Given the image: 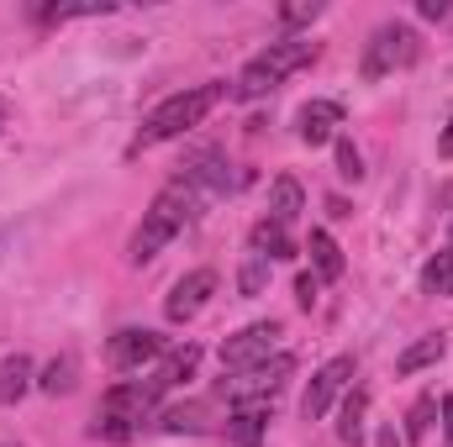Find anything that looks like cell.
<instances>
[{
  "mask_svg": "<svg viewBox=\"0 0 453 447\" xmlns=\"http://www.w3.org/2000/svg\"><path fill=\"white\" fill-rule=\"evenodd\" d=\"M196 363H201V347H196V342H185V347H169V352L158 358V368L148 374V390H153V395H169L174 384H185V379L196 374Z\"/></svg>",
  "mask_w": 453,
  "mask_h": 447,
  "instance_id": "7c38bea8",
  "label": "cell"
},
{
  "mask_svg": "<svg viewBox=\"0 0 453 447\" xmlns=\"http://www.w3.org/2000/svg\"><path fill=\"white\" fill-rule=\"evenodd\" d=\"M338 174L342 179H364V158H358V148L348 137H338Z\"/></svg>",
  "mask_w": 453,
  "mask_h": 447,
  "instance_id": "4316f807",
  "label": "cell"
},
{
  "mask_svg": "<svg viewBox=\"0 0 453 447\" xmlns=\"http://www.w3.org/2000/svg\"><path fill=\"white\" fill-rule=\"evenodd\" d=\"M417 11H422L427 21H443V16H449L453 5H449V0H417Z\"/></svg>",
  "mask_w": 453,
  "mask_h": 447,
  "instance_id": "f1b7e54d",
  "label": "cell"
},
{
  "mask_svg": "<svg viewBox=\"0 0 453 447\" xmlns=\"http://www.w3.org/2000/svg\"><path fill=\"white\" fill-rule=\"evenodd\" d=\"M417 53H422V37L406 21H385V27H374V37L364 48V80H385L395 69H411Z\"/></svg>",
  "mask_w": 453,
  "mask_h": 447,
  "instance_id": "8992f818",
  "label": "cell"
},
{
  "mask_svg": "<svg viewBox=\"0 0 453 447\" xmlns=\"http://www.w3.org/2000/svg\"><path fill=\"white\" fill-rule=\"evenodd\" d=\"M433 411H438V400H433V395H422V400L406 411V432H401V437H406V443H422V437H427V427H433Z\"/></svg>",
  "mask_w": 453,
  "mask_h": 447,
  "instance_id": "d4e9b609",
  "label": "cell"
},
{
  "mask_svg": "<svg viewBox=\"0 0 453 447\" xmlns=\"http://www.w3.org/2000/svg\"><path fill=\"white\" fill-rule=\"evenodd\" d=\"M158 427L164 432H190V437H201V432H211V405L206 400H190V405H169L164 416H158Z\"/></svg>",
  "mask_w": 453,
  "mask_h": 447,
  "instance_id": "2e32d148",
  "label": "cell"
},
{
  "mask_svg": "<svg viewBox=\"0 0 453 447\" xmlns=\"http://www.w3.org/2000/svg\"><path fill=\"white\" fill-rule=\"evenodd\" d=\"M280 322H253V327H242L237 337H226L222 342V374H242V368H253V363H269L274 352H280Z\"/></svg>",
  "mask_w": 453,
  "mask_h": 447,
  "instance_id": "52a82bcc",
  "label": "cell"
},
{
  "mask_svg": "<svg viewBox=\"0 0 453 447\" xmlns=\"http://www.w3.org/2000/svg\"><path fill=\"white\" fill-rule=\"evenodd\" d=\"M264 284H269V258L248 253V258H242V269H237V290L253 300V295H264Z\"/></svg>",
  "mask_w": 453,
  "mask_h": 447,
  "instance_id": "cb8c5ba5",
  "label": "cell"
},
{
  "mask_svg": "<svg viewBox=\"0 0 453 447\" xmlns=\"http://www.w3.org/2000/svg\"><path fill=\"white\" fill-rule=\"evenodd\" d=\"M290 374H296V358H290V352H274L269 363H253V368H242V374H222L217 400H226V411H237V405H269V400L285 390Z\"/></svg>",
  "mask_w": 453,
  "mask_h": 447,
  "instance_id": "5b68a950",
  "label": "cell"
},
{
  "mask_svg": "<svg viewBox=\"0 0 453 447\" xmlns=\"http://www.w3.org/2000/svg\"><path fill=\"white\" fill-rule=\"evenodd\" d=\"M306 253H311V263H317V279H342V253L327 231H311Z\"/></svg>",
  "mask_w": 453,
  "mask_h": 447,
  "instance_id": "ffe728a7",
  "label": "cell"
},
{
  "mask_svg": "<svg viewBox=\"0 0 453 447\" xmlns=\"http://www.w3.org/2000/svg\"><path fill=\"white\" fill-rule=\"evenodd\" d=\"M342 126V106L338 101H306L301 111H296V132H301V142L306 148H322V142H333Z\"/></svg>",
  "mask_w": 453,
  "mask_h": 447,
  "instance_id": "8fae6325",
  "label": "cell"
},
{
  "mask_svg": "<svg viewBox=\"0 0 453 447\" xmlns=\"http://www.w3.org/2000/svg\"><path fill=\"white\" fill-rule=\"evenodd\" d=\"M37 21H80V16H111V0H85V5H42L32 11Z\"/></svg>",
  "mask_w": 453,
  "mask_h": 447,
  "instance_id": "603a6c76",
  "label": "cell"
},
{
  "mask_svg": "<svg viewBox=\"0 0 453 447\" xmlns=\"http://www.w3.org/2000/svg\"><path fill=\"white\" fill-rule=\"evenodd\" d=\"M211 295H217V274H211V269H196V274H185V279L169 290L164 316H169V322H196Z\"/></svg>",
  "mask_w": 453,
  "mask_h": 447,
  "instance_id": "30bf717a",
  "label": "cell"
},
{
  "mask_svg": "<svg viewBox=\"0 0 453 447\" xmlns=\"http://www.w3.org/2000/svg\"><path fill=\"white\" fill-rule=\"evenodd\" d=\"M322 16V0H296V5H280V27L290 32V27H311Z\"/></svg>",
  "mask_w": 453,
  "mask_h": 447,
  "instance_id": "484cf974",
  "label": "cell"
},
{
  "mask_svg": "<svg viewBox=\"0 0 453 447\" xmlns=\"http://www.w3.org/2000/svg\"><path fill=\"white\" fill-rule=\"evenodd\" d=\"M311 58H317V42H311V37H285V42H269L258 58H248V69L237 74L232 95H237V101H258V95H269L280 80L301 74Z\"/></svg>",
  "mask_w": 453,
  "mask_h": 447,
  "instance_id": "3957f363",
  "label": "cell"
},
{
  "mask_svg": "<svg viewBox=\"0 0 453 447\" xmlns=\"http://www.w3.org/2000/svg\"><path fill=\"white\" fill-rule=\"evenodd\" d=\"M37 384V374H32V358L27 352H11L5 363H0V405H16L27 390Z\"/></svg>",
  "mask_w": 453,
  "mask_h": 447,
  "instance_id": "e0dca14e",
  "label": "cell"
},
{
  "mask_svg": "<svg viewBox=\"0 0 453 447\" xmlns=\"http://www.w3.org/2000/svg\"><path fill=\"white\" fill-rule=\"evenodd\" d=\"M306 211V190L290 179V174H280L274 185H269V222H280V226H290L296 216Z\"/></svg>",
  "mask_w": 453,
  "mask_h": 447,
  "instance_id": "9a60e30c",
  "label": "cell"
},
{
  "mask_svg": "<svg viewBox=\"0 0 453 447\" xmlns=\"http://www.w3.org/2000/svg\"><path fill=\"white\" fill-rule=\"evenodd\" d=\"M248 253H258V258H269V263H290L301 247H296V237H290V226L280 222H253V231H248Z\"/></svg>",
  "mask_w": 453,
  "mask_h": 447,
  "instance_id": "4fadbf2b",
  "label": "cell"
},
{
  "mask_svg": "<svg viewBox=\"0 0 453 447\" xmlns=\"http://www.w3.org/2000/svg\"><path fill=\"white\" fill-rule=\"evenodd\" d=\"M438 158H453V121L443 126V137H438Z\"/></svg>",
  "mask_w": 453,
  "mask_h": 447,
  "instance_id": "f546056e",
  "label": "cell"
},
{
  "mask_svg": "<svg viewBox=\"0 0 453 447\" xmlns=\"http://www.w3.org/2000/svg\"><path fill=\"white\" fill-rule=\"evenodd\" d=\"M74 374H80V363H74V358L64 352V358H53V363L42 368L37 390H42V395H69V390H74Z\"/></svg>",
  "mask_w": 453,
  "mask_h": 447,
  "instance_id": "7402d4cb",
  "label": "cell"
},
{
  "mask_svg": "<svg viewBox=\"0 0 453 447\" xmlns=\"http://www.w3.org/2000/svg\"><path fill=\"white\" fill-rule=\"evenodd\" d=\"M222 101H226V85H222V80L169 95L164 106H153V111L142 116V126H137V142H132V148L142 153V148H158V142H174V137H185L190 126H201V121L217 111Z\"/></svg>",
  "mask_w": 453,
  "mask_h": 447,
  "instance_id": "7a4b0ae2",
  "label": "cell"
},
{
  "mask_svg": "<svg viewBox=\"0 0 453 447\" xmlns=\"http://www.w3.org/2000/svg\"><path fill=\"white\" fill-rule=\"evenodd\" d=\"M443 432H449V443H453V395H443Z\"/></svg>",
  "mask_w": 453,
  "mask_h": 447,
  "instance_id": "1f68e13d",
  "label": "cell"
},
{
  "mask_svg": "<svg viewBox=\"0 0 453 447\" xmlns=\"http://www.w3.org/2000/svg\"><path fill=\"white\" fill-rule=\"evenodd\" d=\"M0 126H5V101H0Z\"/></svg>",
  "mask_w": 453,
  "mask_h": 447,
  "instance_id": "d6a6232c",
  "label": "cell"
},
{
  "mask_svg": "<svg viewBox=\"0 0 453 447\" xmlns=\"http://www.w3.org/2000/svg\"><path fill=\"white\" fill-rule=\"evenodd\" d=\"M449 352V337L443 332H433V337H417L401 358H395V374H422V368H433L438 358Z\"/></svg>",
  "mask_w": 453,
  "mask_h": 447,
  "instance_id": "d6986e66",
  "label": "cell"
},
{
  "mask_svg": "<svg viewBox=\"0 0 453 447\" xmlns=\"http://www.w3.org/2000/svg\"><path fill=\"white\" fill-rule=\"evenodd\" d=\"M348 379H353V358H333V363H322V368L311 374L306 395H301V416H306V421H322V416L338 405V395L348 390Z\"/></svg>",
  "mask_w": 453,
  "mask_h": 447,
  "instance_id": "ba28073f",
  "label": "cell"
},
{
  "mask_svg": "<svg viewBox=\"0 0 453 447\" xmlns=\"http://www.w3.org/2000/svg\"><path fill=\"white\" fill-rule=\"evenodd\" d=\"M364 416H369V390H358V384H353V390L342 395V411H338V437L348 447L364 443Z\"/></svg>",
  "mask_w": 453,
  "mask_h": 447,
  "instance_id": "ac0fdd59",
  "label": "cell"
},
{
  "mask_svg": "<svg viewBox=\"0 0 453 447\" xmlns=\"http://www.w3.org/2000/svg\"><path fill=\"white\" fill-rule=\"evenodd\" d=\"M422 284H427L433 295H449V300H453V247H438V253L427 258V269H422Z\"/></svg>",
  "mask_w": 453,
  "mask_h": 447,
  "instance_id": "44dd1931",
  "label": "cell"
},
{
  "mask_svg": "<svg viewBox=\"0 0 453 447\" xmlns=\"http://www.w3.org/2000/svg\"><path fill=\"white\" fill-rule=\"evenodd\" d=\"M269 405H237V411H226V443L232 447H258L264 443V432H269Z\"/></svg>",
  "mask_w": 453,
  "mask_h": 447,
  "instance_id": "5bb4252c",
  "label": "cell"
},
{
  "mask_svg": "<svg viewBox=\"0 0 453 447\" xmlns=\"http://www.w3.org/2000/svg\"><path fill=\"white\" fill-rule=\"evenodd\" d=\"M196 211H201V195L185 185V179H169L158 195H153V206L142 211V226L132 231V247H127V258L132 263H153L185 226L196 222Z\"/></svg>",
  "mask_w": 453,
  "mask_h": 447,
  "instance_id": "6da1fadb",
  "label": "cell"
},
{
  "mask_svg": "<svg viewBox=\"0 0 453 447\" xmlns=\"http://www.w3.org/2000/svg\"><path fill=\"white\" fill-rule=\"evenodd\" d=\"M158 411V395L148 390V379H132V384H111L101 395V411H96V437L106 443H132Z\"/></svg>",
  "mask_w": 453,
  "mask_h": 447,
  "instance_id": "277c9868",
  "label": "cell"
},
{
  "mask_svg": "<svg viewBox=\"0 0 453 447\" xmlns=\"http://www.w3.org/2000/svg\"><path fill=\"white\" fill-rule=\"evenodd\" d=\"M380 447H406V437H401L395 427H385V432H380Z\"/></svg>",
  "mask_w": 453,
  "mask_h": 447,
  "instance_id": "4dcf8cb0",
  "label": "cell"
},
{
  "mask_svg": "<svg viewBox=\"0 0 453 447\" xmlns=\"http://www.w3.org/2000/svg\"><path fill=\"white\" fill-rule=\"evenodd\" d=\"M153 358H164V337L148 332V327H127V332H116L106 342V363L121 368V374H132V368H142Z\"/></svg>",
  "mask_w": 453,
  "mask_h": 447,
  "instance_id": "9c48e42d",
  "label": "cell"
},
{
  "mask_svg": "<svg viewBox=\"0 0 453 447\" xmlns=\"http://www.w3.org/2000/svg\"><path fill=\"white\" fill-rule=\"evenodd\" d=\"M317 290H322V279H317V274H301V279H296V300H301L306 311L317 306Z\"/></svg>",
  "mask_w": 453,
  "mask_h": 447,
  "instance_id": "83f0119b",
  "label": "cell"
}]
</instances>
